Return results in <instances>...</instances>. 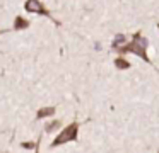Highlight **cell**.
I'll use <instances>...</instances> for the list:
<instances>
[{"instance_id":"obj_1","label":"cell","mask_w":159,"mask_h":153,"mask_svg":"<svg viewBox=\"0 0 159 153\" xmlns=\"http://www.w3.org/2000/svg\"><path fill=\"white\" fill-rule=\"evenodd\" d=\"M145 46H147V39L145 37H142L140 34H135L134 36V41H132L130 44H127V46L120 48V53H135L139 54L140 58H144L145 61H149L147 54H145Z\"/></svg>"},{"instance_id":"obj_2","label":"cell","mask_w":159,"mask_h":153,"mask_svg":"<svg viewBox=\"0 0 159 153\" xmlns=\"http://www.w3.org/2000/svg\"><path fill=\"white\" fill-rule=\"evenodd\" d=\"M77 128H79V126H77L75 122L70 124V126H67V128L63 129L55 139H53L52 146H58V145H63V143H67V141H74V139H77Z\"/></svg>"},{"instance_id":"obj_3","label":"cell","mask_w":159,"mask_h":153,"mask_svg":"<svg viewBox=\"0 0 159 153\" xmlns=\"http://www.w3.org/2000/svg\"><path fill=\"white\" fill-rule=\"evenodd\" d=\"M24 7H26V10H28V12H34V14H43V15H50V12L41 5V3H39V0H28Z\"/></svg>"},{"instance_id":"obj_4","label":"cell","mask_w":159,"mask_h":153,"mask_svg":"<svg viewBox=\"0 0 159 153\" xmlns=\"http://www.w3.org/2000/svg\"><path fill=\"white\" fill-rule=\"evenodd\" d=\"M28 26H29V22H28L26 19H22V17H17V19H16V22H14V29H16V31L26 29Z\"/></svg>"},{"instance_id":"obj_5","label":"cell","mask_w":159,"mask_h":153,"mask_svg":"<svg viewBox=\"0 0 159 153\" xmlns=\"http://www.w3.org/2000/svg\"><path fill=\"white\" fill-rule=\"evenodd\" d=\"M55 114V107H45V109H39L38 111V117H46V116H53Z\"/></svg>"},{"instance_id":"obj_6","label":"cell","mask_w":159,"mask_h":153,"mask_svg":"<svg viewBox=\"0 0 159 153\" xmlns=\"http://www.w3.org/2000/svg\"><path fill=\"white\" fill-rule=\"evenodd\" d=\"M115 65H116V68H121V70H125V68L130 66V63H128V61H125L123 58H118V60L115 61Z\"/></svg>"},{"instance_id":"obj_7","label":"cell","mask_w":159,"mask_h":153,"mask_svg":"<svg viewBox=\"0 0 159 153\" xmlns=\"http://www.w3.org/2000/svg\"><path fill=\"white\" fill-rule=\"evenodd\" d=\"M58 126H60V121H52L50 124H46L45 129H46V133H50V131H53V129H57Z\"/></svg>"},{"instance_id":"obj_8","label":"cell","mask_w":159,"mask_h":153,"mask_svg":"<svg viewBox=\"0 0 159 153\" xmlns=\"http://www.w3.org/2000/svg\"><path fill=\"white\" fill-rule=\"evenodd\" d=\"M123 41H125V36H121V34H120V36H116V39L113 41V48H118Z\"/></svg>"},{"instance_id":"obj_9","label":"cell","mask_w":159,"mask_h":153,"mask_svg":"<svg viewBox=\"0 0 159 153\" xmlns=\"http://www.w3.org/2000/svg\"><path fill=\"white\" fill-rule=\"evenodd\" d=\"M22 146L24 148H33V143H22Z\"/></svg>"}]
</instances>
